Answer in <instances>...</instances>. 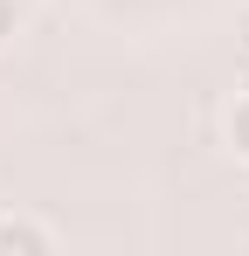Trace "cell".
Instances as JSON below:
<instances>
[{
	"instance_id": "obj_2",
	"label": "cell",
	"mask_w": 249,
	"mask_h": 256,
	"mask_svg": "<svg viewBox=\"0 0 249 256\" xmlns=\"http://www.w3.org/2000/svg\"><path fill=\"white\" fill-rule=\"evenodd\" d=\"M228 138H236V152L249 160V97L236 104V111H228Z\"/></svg>"
},
{
	"instance_id": "obj_3",
	"label": "cell",
	"mask_w": 249,
	"mask_h": 256,
	"mask_svg": "<svg viewBox=\"0 0 249 256\" xmlns=\"http://www.w3.org/2000/svg\"><path fill=\"white\" fill-rule=\"evenodd\" d=\"M14 28H21V7H14V0H0V42H7Z\"/></svg>"
},
{
	"instance_id": "obj_1",
	"label": "cell",
	"mask_w": 249,
	"mask_h": 256,
	"mask_svg": "<svg viewBox=\"0 0 249 256\" xmlns=\"http://www.w3.org/2000/svg\"><path fill=\"white\" fill-rule=\"evenodd\" d=\"M0 250H48V228H35V222H0Z\"/></svg>"
}]
</instances>
